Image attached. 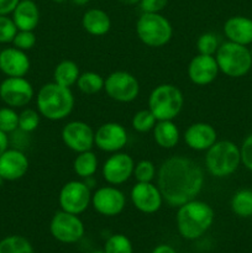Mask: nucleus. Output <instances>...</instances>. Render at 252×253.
<instances>
[{
  "label": "nucleus",
  "instance_id": "nucleus-1",
  "mask_svg": "<svg viewBox=\"0 0 252 253\" xmlns=\"http://www.w3.org/2000/svg\"><path fill=\"white\" fill-rule=\"evenodd\" d=\"M157 185L163 200L173 208L197 199L204 185V172L198 163L184 156H173L161 165Z\"/></svg>",
  "mask_w": 252,
  "mask_h": 253
},
{
  "label": "nucleus",
  "instance_id": "nucleus-2",
  "mask_svg": "<svg viewBox=\"0 0 252 253\" xmlns=\"http://www.w3.org/2000/svg\"><path fill=\"white\" fill-rule=\"evenodd\" d=\"M214 210L208 203L193 199L178 208L175 222L180 236L185 240L202 237L214 222Z\"/></svg>",
  "mask_w": 252,
  "mask_h": 253
},
{
  "label": "nucleus",
  "instance_id": "nucleus-3",
  "mask_svg": "<svg viewBox=\"0 0 252 253\" xmlns=\"http://www.w3.org/2000/svg\"><path fill=\"white\" fill-rule=\"evenodd\" d=\"M74 95L71 88L59 84L47 83L40 88L36 96L37 111L51 121H59L71 115L74 108Z\"/></svg>",
  "mask_w": 252,
  "mask_h": 253
},
{
  "label": "nucleus",
  "instance_id": "nucleus-4",
  "mask_svg": "<svg viewBox=\"0 0 252 253\" xmlns=\"http://www.w3.org/2000/svg\"><path fill=\"white\" fill-rule=\"evenodd\" d=\"M241 165V152L235 142L216 141L205 155V167L211 175L225 178L231 175Z\"/></svg>",
  "mask_w": 252,
  "mask_h": 253
},
{
  "label": "nucleus",
  "instance_id": "nucleus-5",
  "mask_svg": "<svg viewBox=\"0 0 252 253\" xmlns=\"http://www.w3.org/2000/svg\"><path fill=\"white\" fill-rule=\"evenodd\" d=\"M219 71L230 78H241L252 68V56L249 46L226 41L215 53Z\"/></svg>",
  "mask_w": 252,
  "mask_h": 253
},
{
  "label": "nucleus",
  "instance_id": "nucleus-6",
  "mask_svg": "<svg viewBox=\"0 0 252 253\" xmlns=\"http://www.w3.org/2000/svg\"><path fill=\"white\" fill-rule=\"evenodd\" d=\"M184 96L182 90L173 84H160L148 96V109L157 121L174 120L182 111Z\"/></svg>",
  "mask_w": 252,
  "mask_h": 253
},
{
  "label": "nucleus",
  "instance_id": "nucleus-7",
  "mask_svg": "<svg viewBox=\"0 0 252 253\" xmlns=\"http://www.w3.org/2000/svg\"><path fill=\"white\" fill-rule=\"evenodd\" d=\"M136 34L143 44L148 47H163L170 41L172 25L160 12H142L136 22Z\"/></svg>",
  "mask_w": 252,
  "mask_h": 253
},
{
  "label": "nucleus",
  "instance_id": "nucleus-8",
  "mask_svg": "<svg viewBox=\"0 0 252 253\" xmlns=\"http://www.w3.org/2000/svg\"><path fill=\"white\" fill-rule=\"evenodd\" d=\"M106 95L118 103H131L140 94V83L133 74L126 71H115L104 82Z\"/></svg>",
  "mask_w": 252,
  "mask_h": 253
},
{
  "label": "nucleus",
  "instance_id": "nucleus-9",
  "mask_svg": "<svg viewBox=\"0 0 252 253\" xmlns=\"http://www.w3.org/2000/svg\"><path fill=\"white\" fill-rule=\"evenodd\" d=\"M91 190L85 182L71 180L59 190L58 203L61 210L74 215H81L91 204Z\"/></svg>",
  "mask_w": 252,
  "mask_h": 253
},
{
  "label": "nucleus",
  "instance_id": "nucleus-10",
  "mask_svg": "<svg viewBox=\"0 0 252 253\" xmlns=\"http://www.w3.org/2000/svg\"><path fill=\"white\" fill-rule=\"evenodd\" d=\"M51 235L62 244H76L84 236V224L78 215L59 210L51 219Z\"/></svg>",
  "mask_w": 252,
  "mask_h": 253
},
{
  "label": "nucleus",
  "instance_id": "nucleus-11",
  "mask_svg": "<svg viewBox=\"0 0 252 253\" xmlns=\"http://www.w3.org/2000/svg\"><path fill=\"white\" fill-rule=\"evenodd\" d=\"M34 95V86L25 77H7L0 83V99L10 108H24Z\"/></svg>",
  "mask_w": 252,
  "mask_h": 253
},
{
  "label": "nucleus",
  "instance_id": "nucleus-12",
  "mask_svg": "<svg viewBox=\"0 0 252 253\" xmlns=\"http://www.w3.org/2000/svg\"><path fill=\"white\" fill-rule=\"evenodd\" d=\"M91 205L98 214L113 217L125 209L126 198L116 185H105L98 188L91 194Z\"/></svg>",
  "mask_w": 252,
  "mask_h": 253
},
{
  "label": "nucleus",
  "instance_id": "nucleus-13",
  "mask_svg": "<svg viewBox=\"0 0 252 253\" xmlns=\"http://www.w3.org/2000/svg\"><path fill=\"white\" fill-rule=\"evenodd\" d=\"M95 131L84 121H69L63 126L61 131V137L64 145L76 153L90 151L94 145Z\"/></svg>",
  "mask_w": 252,
  "mask_h": 253
},
{
  "label": "nucleus",
  "instance_id": "nucleus-14",
  "mask_svg": "<svg viewBox=\"0 0 252 253\" xmlns=\"http://www.w3.org/2000/svg\"><path fill=\"white\" fill-rule=\"evenodd\" d=\"M135 161L130 155L115 152L104 162L101 175L110 185H120L127 182L133 174Z\"/></svg>",
  "mask_w": 252,
  "mask_h": 253
},
{
  "label": "nucleus",
  "instance_id": "nucleus-15",
  "mask_svg": "<svg viewBox=\"0 0 252 253\" xmlns=\"http://www.w3.org/2000/svg\"><path fill=\"white\" fill-rule=\"evenodd\" d=\"M127 131L119 123H105L94 135V145L104 152H120L127 143Z\"/></svg>",
  "mask_w": 252,
  "mask_h": 253
},
{
  "label": "nucleus",
  "instance_id": "nucleus-16",
  "mask_svg": "<svg viewBox=\"0 0 252 253\" xmlns=\"http://www.w3.org/2000/svg\"><path fill=\"white\" fill-rule=\"evenodd\" d=\"M131 202L138 211L143 214H155L165 202L158 185L150 183L137 182L130 193Z\"/></svg>",
  "mask_w": 252,
  "mask_h": 253
},
{
  "label": "nucleus",
  "instance_id": "nucleus-17",
  "mask_svg": "<svg viewBox=\"0 0 252 253\" xmlns=\"http://www.w3.org/2000/svg\"><path fill=\"white\" fill-rule=\"evenodd\" d=\"M219 66L215 56L200 54L193 57L188 66V77L195 85H208L216 79Z\"/></svg>",
  "mask_w": 252,
  "mask_h": 253
},
{
  "label": "nucleus",
  "instance_id": "nucleus-18",
  "mask_svg": "<svg viewBox=\"0 0 252 253\" xmlns=\"http://www.w3.org/2000/svg\"><path fill=\"white\" fill-rule=\"evenodd\" d=\"M29 170L27 156L17 148H7L0 156V175L4 180L14 182L24 177Z\"/></svg>",
  "mask_w": 252,
  "mask_h": 253
},
{
  "label": "nucleus",
  "instance_id": "nucleus-19",
  "mask_svg": "<svg viewBox=\"0 0 252 253\" xmlns=\"http://www.w3.org/2000/svg\"><path fill=\"white\" fill-rule=\"evenodd\" d=\"M184 142L190 150L207 151L217 141V132L208 123H194L185 130Z\"/></svg>",
  "mask_w": 252,
  "mask_h": 253
},
{
  "label": "nucleus",
  "instance_id": "nucleus-20",
  "mask_svg": "<svg viewBox=\"0 0 252 253\" xmlns=\"http://www.w3.org/2000/svg\"><path fill=\"white\" fill-rule=\"evenodd\" d=\"M31 62L26 52L7 47L0 52V71L6 77H25L30 71Z\"/></svg>",
  "mask_w": 252,
  "mask_h": 253
},
{
  "label": "nucleus",
  "instance_id": "nucleus-21",
  "mask_svg": "<svg viewBox=\"0 0 252 253\" xmlns=\"http://www.w3.org/2000/svg\"><path fill=\"white\" fill-rule=\"evenodd\" d=\"M224 34L227 41L250 46L252 44V19L246 16H231L225 21Z\"/></svg>",
  "mask_w": 252,
  "mask_h": 253
},
{
  "label": "nucleus",
  "instance_id": "nucleus-22",
  "mask_svg": "<svg viewBox=\"0 0 252 253\" xmlns=\"http://www.w3.org/2000/svg\"><path fill=\"white\" fill-rule=\"evenodd\" d=\"M12 20L17 30L34 31L40 22V10L34 0H20L12 11Z\"/></svg>",
  "mask_w": 252,
  "mask_h": 253
},
{
  "label": "nucleus",
  "instance_id": "nucleus-23",
  "mask_svg": "<svg viewBox=\"0 0 252 253\" xmlns=\"http://www.w3.org/2000/svg\"><path fill=\"white\" fill-rule=\"evenodd\" d=\"M82 26L84 31L91 36H104L111 29L110 16L101 9L86 10L82 17Z\"/></svg>",
  "mask_w": 252,
  "mask_h": 253
},
{
  "label": "nucleus",
  "instance_id": "nucleus-24",
  "mask_svg": "<svg viewBox=\"0 0 252 253\" xmlns=\"http://www.w3.org/2000/svg\"><path fill=\"white\" fill-rule=\"evenodd\" d=\"M152 132L155 142L165 150H170L179 142V130H178L177 125L173 123V120L157 121Z\"/></svg>",
  "mask_w": 252,
  "mask_h": 253
},
{
  "label": "nucleus",
  "instance_id": "nucleus-25",
  "mask_svg": "<svg viewBox=\"0 0 252 253\" xmlns=\"http://www.w3.org/2000/svg\"><path fill=\"white\" fill-rule=\"evenodd\" d=\"M81 72H79L78 64L71 59H64L59 62L53 71V82L62 86L71 88L77 84Z\"/></svg>",
  "mask_w": 252,
  "mask_h": 253
},
{
  "label": "nucleus",
  "instance_id": "nucleus-26",
  "mask_svg": "<svg viewBox=\"0 0 252 253\" xmlns=\"http://www.w3.org/2000/svg\"><path fill=\"white\" fill-rule=\"evenodd\" d=\"M98 157L91 150L77 153V157L73 161L74 173L83 179L93 177L98 170Z\"/></svg>",
  "mask_w": 252,
  "mask_h": 253
},
{
  "label": "nucleus",
  "instance_id": "nucleus-27",
  "mask_svg": "<svg viewBox=\"0 0 252 253\" xmlns=\"http://www.w3.org/2000/svg\"><path fill=\"white\" fill-rule=\"evenodd\" d=\"M232 212L236 216L252 217V190L251 189H240L232 195L230 202Z\"/></svg>",
  "mask_w": 252,
  "mask_h": 253
},
{
  "label": "nucleus",
  "instance_id": "nucleus-28",
  "mask_svg": "<svg viewBox=\"0 0 252 253\" xmlns=\"http://www.w3.org/2000/svg\"><path fill=\"white\" fill-rule=\"evenodd\" d=\"M104 82L105 79L96 72H84L79 76L78 81H77V86L83 94L93 95V94L103 90Z\"/></svg>",
  "mask_w": 252,
  "mask_h": 253
},
{
  "label": "nucleus",
  "instance_id": "nucleus-29",
  "mask_svg": "<svg viewBox=\"0 0 252 253\" xmlns=\"http://www.w3.org/2000/svg\"><path fill=\"white\" fill-rule=\"evenodd\" d=\"M0 253H34V247L26 237L11 235L0 241Z\"/></svg>",
  "mask_w": 252,
  "mask_h": 253
},
{
  "label": "nucleus",
  "instance_id": "nucleus-30",
  "mask_svg": "<svg viewBox=\"0 0 252 253\" xmlns=\"http://www.w3.org/2000/svg\"><path fill=\"white\" fill-rule=\"evenodd\" d=\"M156 123H157V119L155 118V115H153L152 111H151L150 109L138 110L137 113L133 115L132 120H131V125H132L133 130H136L137 132L141 133L152 131Z\"/></svg>",
  "mask_w": 252,
  "mask_h": 253
},
{
  "label": "nucleus",
  "instance_id": "nucleus-31",
  "mask_svg": "<svg viewBox=\"0 0 252 253\" xmlns=\"http://www.w3.org/2000/svg\"><path fill=\"white\" fill-rule=\"evenodd\" d=\"M105 253H133L132 244L123 234H116L109 237L104 245Z\"/></svg>",
  "mask_w": 252,
  "mask_h": 253
},
{
  "label": "nucleus",
  "instance_id": "nucleus-32",
  "mask_svg": "<svg viewBox=\"0 0 252 253\" xmlns=\"http://www.w3.org/2000/svg\"><path fill=\"white\" fill-rule=\"evenodd\" d=\"M41 115L37 110L34 109H24L19 114V130L25 133L34 132L40 125Z\"/></svg>",
  "mask_w": 252,
  "mask_h": 253
},
{
  "label": "nucleus",
  "instance_id": "nucleus-33",
  "mask_svg": "<svg viewBox=\"0 0 252 253\" xmlns=\"http://www.w3.org/2000/svg\"><path fill=\"white\" fill-rule=\"evenodd\" d=\"M19 128V114L14 110V108L0 109V130L5 133H11Z\"/></svg>",
  "mask_w": 252,
  "mask_h": 253
},
{
  "label": "nucleus",
  "instance_id": "nucleus-34",
  "mask_svg": "<svg viewBox=\"0 0 252 253\" xmlns=\"http://www.w3.org/2000/svg\"><path fill=\"white\" fill-rule=\"evenodd\" d=\"M133 177H135L136 182L140 183H150L155 179L157 175L156 173V166L153 162L148 160H142L137 162L133 168Z\"/></svg>",
  "mask_w": 252,
  "mask_h": 253
},
{
  "label": "nucleus",
  "instance_id": "nucleus-35",
  "mask_svg": "<svg viewBox=\"0 0 252 253\" xmlns=\"http://www.w3.org/2000/svg\"><path fill=\"white\" fill-rule=\"evenodd\" d=\"M219 46V39L212 32H205V34L200 35L197 41V49L200 54L215 56Z\"/></svg>",
  "mask_w": 252,
  "mask_h": 253
},
{
  "label": "nucleus",
  "instance_id": "nucleus-36",
  "mask_svg": "<svg viewBox=\"0 0 252 253\" xmlns=\"http://www.w3.org/2000/svg\"><path fill=\"white\" fill-rule=\"evenodd\" d=\"M19 31L14 20L5 15H0V43H10Z\"/></svg>",
  "mask_w": 252,
  "mask_h": 253
},
{
  "label": "nucleus",
  "instance_id": "nucleus-37",
  "mask_svg": "<svg viewBox=\"0 0 252 253\" xmlns=\"http://www.w3.org/2000/svg\"><path fill=\"white\" fill-rule=\"evenodd\" d=\"M36 41L37 39L36 35L34 34V31H21V30H19V31L16 32V35H15L11 43L14 44V47H16V48L26 52L34 48L35 44H36Z\"/></svg>",
  "mask_w": 252,
  "mask_h": 253
},
{
  "label": "nucleus",
  "instance_id": "nucleus-38",
  "mask_svg": "<svg viewBox=\"0 0 252 253\" xmlns=\"http://www.w3.org/2000/svg\"><path fill=\"white\" fill-rule=\"evenodd\" d=\"M241 152V163L252 172V133L247 136L240 147Z\"/></svg>",
  "mask_w": 252,
  "mask_h": 253
},
{
  "label": "nucleus",
  "instance_id": "nucleus-39",
  "mask_svg": "<svg viewBox=\"0 0 252 253\" xmlns=\"http://www.w3.org/2000/svg\"><path fill=\"white\" fill-rule=\"evenodd\" d=\"M168 4V0H141L142 12H161Z\"/></svg>",
  "mask_w": 252,
  "mask_h": 253
},
{
  "label": "nucleus",
  "instance_id": "nucleus-40",
  "mask_svg": "<svg viewBox=\"0 0 252 253\" xmlns=\"http://www.w3.org/2000/svg\"><path fill=\"white\" fill-rule=\"evenodd\" d=\"M19 2L20 0H0V15L7 16V15L12 14Z\"/></svg>",
  "mask_w": 252,
  "mask_h": 253
},
{
  "label": "nucleus",
  "instance_id": "nucleus-41",
  "mask_svg": "<svg viewBox=\"0 0 252 253\" xmlns=\"http://www.w3.org/2000/svg\"><path fill=\"white\" fill-rule=\"evenodd\" d=\"M7 148H9V137H7V133L2 132V131L0 130V156H1Z\"/></svg>",
  "mask_w": 252,
  "mask_h": 253
},
{
  "label": "nucleus",
  "instance_id": "nucleus-42",
  "mask_svg": "<svg viewBox=\"0 0 252 253\" xmlns=\"http://www.w3.org/2000/svg\"><path fill=\"white\" fill-rule=\"evenodd\" d=\"M151 253H177L175 250L173 249L169 245H158L157 247L153 249V251Z\"/></svg>",
  "mask_w": 252,
  "mask_h": 253
},
{
  "label": "nucleus",
  "instance_id": "nucleus-43",
  "mask_svg": "<svg viewBox=\"0 0 252 253\" xmlns=\"http://www.w3.org/2000/svg\"><path fill=\"white\" fill-rule=\"evenodd\" d=\"M120 1L125 5H136L140 4L141 0H120Z\"/></svg>",
  "mask_w": 252,
  "mask_h": 253
},
{
  "label": "nucleus",
  "instance_id": "nucleus-44",
  "mask_svg": "<svg viewBox=\"0 0 252 253\" xmlns=\"http://www.w3.org/2000/svg\"><path fill=\"white\" fill-rule=\"evenodd\" d=\"M72 2L76 5H79V6H83V5L88 4L89 0H72Z\"/></svg>",
  "mask_w": 252,
  "mask_h": 253
},
{
  "label": "nucleus",
  "instance_id": "nucleus-45",
  "mask_svg": "<svg viewBox=\"0 0 252 253\" xmlns=\"http://www.w3.org/2000/svg\"><path fill=\"white\" fill-rule=\"evenodd\" d=\"M4 182H5V180H4V178H2L1 175H0V188L2 187V184H4Z\"/></svg>",
  "mask_w": 252,
  "mask_h": 253
},
{
  "label": "nucleus",
  "instance_id": "nucleus-46",
  "mask_svg": "<svg viewBox=\"0 0 252 253\" xmlns=\"http://www.w3.org/2000/svg\"><path fill=\"white\" fill-rule=\"evenodd\" d=\"M90 253H105V252H104V250H103V251H100V250H96V251H93Z\"/></svg>",
  "mask_w": 252,
  "mask_h": 253
},
{
  "label": "nucleus",
  "instance_id": "nucleus-47",
  "mask_svg": "<svg viewBox=\"0 0 252 253\" xmlns=\"http://www.w3.org/2000/svg\"><path fill=\"white\" fill-rule=\"evenodd\" d=\"M53 1H56V2H63L64 0H53Z\"/></svg>",
  "mask_w": 252,
  "mask_h": 253
},
{
  "label": "nucleus",
  "instance_id": "nucleus-48",
  "mask_svg": "<svg viewBox=\"0 0 252 253\" xmlns=\"http://www.w3.org/2000/svg\"><path fill=\"white\" fill-rule=\"evenodd\" d=\"M250 52H251V56H252V46H251V48H250Z\"/></svg>",
  "mask_w": 252,
  "mask_h": 253
},
{
  "label": "nucleus",
  "instance_id": "nucleus-49",
  "mask_svg": "<svg viewBox=\"0 0 252 253\" xmlns=\"http://www.w3.org/2000/svg\"><path fill=\"white\" fill-rule=\"evenodd\" d=\"M0 52H1V48H0Z\"/></svg>",
  "mask_w": 252,
  "mask_h": 253
}]
</instances>
